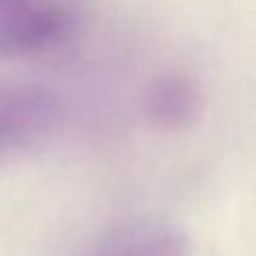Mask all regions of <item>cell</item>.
Returning a JSON list of instances; mask_svg holds the SVG:
<instances>
[{"label":"cell","instance_id":"2","mask_svg":"<svg viewBox=\"0 0 256 256\" xmlns=\"http://www.w3.org/2000/svg\"><path fill=\"white\" fill-rule=\"evenodd\" d=\"M204 97L198 81L186 72H162L148 84L142 112L155 130L180 132L202 115Z\"/></svg>","mask_w":256,"mask_h":256},{"label":"cell","instance_id":"4","mask_svg":"<svg viewBox=\"0 0 256 256\" xmlns=\"http://www.w3.org/2000/svg\"><path fill=\"white\" fill-rule=\"evenodd\" d=\"M102 256H189V243L173 227L144 225L124 232Z\"/></svg>","mask_w":256,"mask_h":256},{"label":"cell","instance_id":"1","mask_svg":"<svg viewBox=\"0 0 256 256\" xmlns=\"http://www.w3.org/2000/svg\"><path fill=\"white\" fill-rule=\"evenodd\" d=\"M79 27L72 0H0V58L56 52Z\"/></svg>","mask_w":256,"mask_h":256},{"label":"cell","instance_id":"3","mask_svg":"<svg viewBox=\"0 0 256 256\" xmlns=\"http://www.w3.org/2000/svg\"><path fill=\"white\" fill-rule=\"evenodd\" d=\"M52 117L50 104L30 92L0 90V155L27 146Z\"/></svg>","mask_w":256,"mask_h":256}]
</instances>
